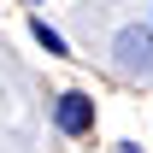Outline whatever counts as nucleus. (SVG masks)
Masks as SVG:
<instances>
[{
  "label": "nucleus",
  "mask_w": 153,
  "mask_h": 153,
  "mask_svg": "<svg viewBox=\"0 0 153 153\" xmlns=\"http://www.w3.org/2000/svg\"><path fill=\"white\" fill-rule=\"evenodd\" d=\"M30 30H36V41H41V47H47V53H59V59L71 53V47H65V36H59V30H53V24H47V18H36V24H30Z\"/></svg>",
  "instance_id": "3"
},
{
  "label": "nucleus",
  "mask_w": 153,
  "mask_h": 153,
  "mask_svg": "<svg viewBox=\"0 0 153 153\" xmlns=\"http://www.w3.org/2000/svg\"><path fill=\"white\" fill-rule=\"evenodd\" d=\"M112 71L124 76V82H147L153 76V30H141V24H124L112 36Z\"/></svg>",
  "instance_id": "1"
},
{
  "label": "nucleus",
  "mask_w": 153,
  "mask_h": 153,
  "mask_svg": "<svg viewBox=\"0 0 153 153\" xmlns=\"http://www.w3.org/2000/svg\"><path fill=\"white\" fill-rule=\"evenodd\" d=\"M36 6H41V0H36Z\"/></svg>",
  "instance_id": "5"
},
{
  "label": "nucleus",
  "mask_w": 153,
  "mask_h": 153,
  "mask_svg": "<svg viewBox=\"0 0 153 153\" xmlns=\"http://www.w3.org/2000/svg\"><path fill=\"white\" fill-rule=\"evenodd\" d=\"M53 130L59 135H88L94 130V100L76 94V88H65V94L53 100Z\"/></svg>",
  "instance_id": "2"
},
{
  "label": "nucleus",
  "mask_w": 153,
  "mask_h": 153,
  "mask_svg": "<svg viewBox=\"0 0 153 153\" xmlns=\"http://www.w3.org/2000/svg\"><path fill=\"white\" fill-rule=\"evenodd\" d=\"M118 153H141V147H135V141H118Z\"/></svg>",
  "instance_id": "4"
}]
</instances>
